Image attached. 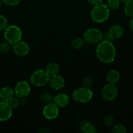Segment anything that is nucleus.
Here are the masks:
<instances>
[{
	"label": "nucleus",
	"mask_w": 133,
	"mask_h": 133,
	"mask_svg": "<svg viewBox=\"0 0 133 133\" xmlns=\"http://www.w3.org/2000/svg\"><path fill=\"white\" fill-rule=\"evenodd\" d=\"M96 55L100 61L108 64L112 62L116 57V48L112 41L102 40L98 44L96 49Z\"/></svg>",
	"instance_id": "1"
},
{
	"label": "nucleus",
	"mask_w": 133,
	"mask_h": 133,
	"mask_svg": "<svg viewBox=\"0 0 133 133\" xmlns=\"http://www.w3.org/2000/svg\"><path fill=\"white\" fill-rule=\"evenodd\" d=\"M110 14V9L106 5L103 3L95 5L90 13L91 19L96 23H102L106 21L109 18Z\"/></svg>",
	"instance_id": "2"
},
{
	"label": "nucleus",
	"mask_w": 133,
	"mask_h": 133,
	"mask_svg": "<svg viewBox=\"0 0 133 133\" xmlns=\"http://www.w3.org/2000/svg\"><path fill=\"white\" fill-rule=\"evenodd\" d=\"M22 37V32L20 28L16 25H10L7 27L4 32V38L10 45H14L20 41Z\"/></svg>",
	"instance_id": "3"
},
{
	"label": "nucleus",
	"mask_w": 133,
	"mask_h": 133,
	"mask_svg": "<svg viewBox=\"0 0 133 133\" xmlns=\"http://www.w3.org/2000/svg\"><path fill=\"white\" fill-rule=\"evenodd\" d=\"M50 76L46 71L43 69L34 71L31 75L30 81L33 85L37 87H43L48 84L50 80Z\"/></svg>",
	"instance_id": "4"
},
{
	"label": "nucleus",
	"mask_w": 133,
	"mask_h": 133,
	"mask_svg": "<svg viewBox=\"0 0 133 133\" xmlns=\"http://www.w3.org/2000/svg\"><path fill=\"white\" fill-rule=\"evenodd\" d=\"M92 90L91 88L86 87H80L73 92L72 97L75 101L80 103H86L91 100L93 97Z\"/></svg>",
	"instance_id": "5"
},
{
	"label": "nucleus",
	"mask_w": 133,
	"mask_h": 133,
	"mask_svg": "<svg viewBox=\"0 0 133 133\" xmlns=\"http://www.w3.org/2000/svg\"><path fill=\"white\" fill-rule=\"evenodd\" d=\"M102 32L97 28L88 29L83 35L85 42L89 44H97L102 41Z\"/></svg>",
	"instance_id": "6"
},
{
	"label": "nucleus",
	"mask_w": 133,
	"mask_h": 133,
	"mask_svg": "<svg viewBox=\"0 0 133 133\" xmlns=\"http://www.w3.org/2000/svg\"><path fill=\"white\" fill-rule=\"evenodd\" d=\"M117 88L115 84L108 83L102 88L101 96L105 101H113L117 97Z\"/></svg>",
	"instance_id": "7"
},
{
	"label": "nucleus",
	"mask_w": 133,
	"mask_h": 133,
	"mask_svg": "<svg viewBox=\"0 0 133 133\" xmlns=\"http://www.w3.org/2000/svg\"><path fill=\"white\" fill-rule=\"evenodd\" d=\"M124 29L122 26L120 25H114L112 26L108 32L103 35L104 40L112 41L113 40H117L123 36Z\"/></svg>",
	"instance_id": "8"
},
{
	"label": "nucleus",
	"mask_w": 133,
	"mask_h": 133,
	"mask_svg": "<svg viewBox=\"0 0 133 133\" xmlns=\"http://www.w3.org/2000/svg\"><path fill=\"white\" fill-rule=\"evenodd\" d=\"M14 94L18 98L26 97L31 92L29 84L26 81H21L17 83L14 87Z\"/></svg>",
	"instance_id": "9"
},
{
	"label": "nucleus",
	"mask_w": 133,
	"mask_h": 133,
	"mask_svg": "<svg viewBox=\"0 0 133 133\" xmlns=\"http://www.w3.org/2000/svg\"><path fill=\"white\" fill-rule=\"evenodd\" d=\"M59 113V107L54 103H50L45 105L43 110V116L48 120H53L56 119L58 116Z\"/></svg>",
	"instance_id": "10"
},
{
	"label": "nucleus",
	"mask_w": 133,
	"mask_h": 133,
	"mask_svg": "<svg viewBox=\"0 0 133 133\" xmlns=\"http://www.w3.org/2000/svg\"><path fill=\"white\" fill-rule=\"evenodd\" d=\"M13 115V109L9 106L7 102L0 101V121L5 122L11 118Z\"/></svg>",
	"instance_id": "11"
},
{
	"label": "nucleus",
	"mask_w": 133,
	"mask_h": 133,
	"mask_svg": "<svg viewBox=\"0 0 133 133\" xmlns=\"http://www.w3.org/2000/svg\"><path fill=\"white\" fill-rule=\"evenodd\" d=\"M13 50L16 55L23 57L27 55L29 51V46L28 44L24 41H19L14 44L13 46Z\"/></svg>",
	"instance_id": "12"
},
{
	"label": "nucleus",
	"mask_w": 133,
	"mask_h": 133,
	"mask_svg": "<svg viewBox=\"0 0 133 133\" xmlns=\"http://www.w3.org/2000/svg\"><path fill=\"white\" fill-rule=\"evenodd\" d=\"M48 83H49L50 87L52 88V89L59 90L63 88L65 82L64 78L57 74V75H53V76H51L50 77Z\"/></svg>",
	"instance_id": "13"
},
{
	"label": "nucleus",
	"mask_w": 133,
	"mask_h": 133,
	"mask_svg": "<svg viewBox=\"0 0 133 133\" xmlns=\"http://www.w3.org/2000/svg\"><path fill=\"white\" fill-rule=\"evenodd\" d=\"M53 103H54L58 107H65L69 104V97L65 94H58L53 97Z\"/></svg>",
	"instance_id": "14"
},
{
	"label": "nucleus",
	"mask_w": 133,
	"mask_h": 133,
	"mask_svg": "<svg viewBox=\"0 0 133 133\" xmlns=\"http://www.w3.org/2000/svg\"><path fill=\"white\" fill-rule=\"evenodd\" d=\"M79 129L81 132L84 133L96 132V129L95 125L89 121H82L79 123Z\"/></svg>",
	"instance_id": "15"
},
{
	"label": "nucleus",
	"mask_w": 133,
	"mask_h": 133,
	"mask_svg": "<svg viewBox=\"0 0 133 133\" xmlns=\"http://www.w3.org/2000/svg\"><path fill=\"white\" fill-rule=\"evenodd\" d=\"M14 92L10 88L5 87L2 88L0 90V98L1 101L7 102L10 98L14 96Z\"/></svg>",
	"instance_id": "16"
},
{
	"label": "nucleus",
	"mask_w": 133,
	"mask_h": 133,
	"mask_svg": "<svg viewBox=\"0 0 133 133\" xmlns=\"http://www.w3.org/2000/svg\"><path fill=\"white\" fill-rule=\"evenodd\" d=\"M120 79V74L117 70H112L108 73L106 76V81L108 83L116 84Z\"/></svg>",
	"instance_id": "17"
},
{
	"label": "nucleus",
	"mask_w": 133,
	"mask_h": 133,
	"mask_svg": "<svg viewBox=\"0 0 133 133\" xmlns=\"http://www.w3.org/2000/svg\"><path fill=\"white\" fill-rule=\"evenodd\" d=\"M46 71L50 77L57 75L59 72V66L57 64L52 62V63L48 64V66H46Z\"/></svg>",
	"instance_id": "18"
},
{
	"label": "nucleus",
	"mask_w": 133,
	"mask_h": 133,
	"mask_svg": "<svg viewBox=\"0 0 133 133\" xmlns=\"http://www.w3.org/2000/svg\"><path fill=\"white\" fill-rule=\"evenodd\" d=\"M124 12L128 16L133 17V0H129L125 3L124 6Z\"/></svg>",
	"instance_id": "19"
},
{
	"label": "nucleus",
	"mask_w": 133,
	"mask_h": 133,
	"mask_svg": "<svg viewBox=\"0 0 133 133\" xmlns=\"http://www.w3.org/2000/svg\"><path fill=\"white\" fill-rule=\"evenodd\" d=\"M85 44L84 39L80 37H77L73 39L72 41L71 42V45L74 49H80Z\"/></svg>",
	"instance_id": "20"
},
{
	"label": "nucleus",
	"mask_w": 133,
	"mask_h": 133,
	"mask_svg": "<svg viewBox=\"0 0 133 133\" xmlns=\"http://www.w3.org/2000/svg\"><path fill=\"white\" fill-rule=\"evenodd\" d=\"M53 99V97L52 95L48 92H43L41 94V96H40V100L45 105L52 103Z\"/></svg>",
	"instance_id": "21"
},
{
	"label": "nucleus",
	"mask_w": 133,
	"mask_h": 133,
	"mask_svg": "<svg viewBox=\"0 0 133 133\" xmlns=\"http://www.w3.org/2000/svg\"><path fill=\"white\" fill-rule=\"evenodd\" d=\"M112 132L114 133H125L126 132V129L123 125L117 123L112 127Z\"/></svg>",
	"instance_id": "22"
},
{
	"label": "nucleus",
	"mask_w": 133,
	"mask_h": 133,
	"mask_svg": "<svg viewBox=\"0 0 133 133\" xmlns=\"http://www.w3.org/2000/svg\"><path fill=\"white\" fill-rule=\"evenodd\" d=\"M106 5L110 9L116 10L119 7L120 1L119 0H107Z\"/></svg>",
	"instance_id": "23"
},
{
	"label": "nucleus",
	"mask_w": 133,
	"mask_h": 133,
	"mask_svg": "<svg viewBox=\"0 0 133 133\" xmlns=\"http://www.w3.org/2000/svg\"><path fill=\"white\" fill-rule=\"evenodd\" d=\"M8 104L12 109H16L20 105V99L18 97H16L13 96L12 98H10L9 101H7Z\"/></svg>",
	"instance_id": "24"
},
{
	"label": "nucleus",
	"mask_w": 133,
	"mask_h": 133,
	"mask_svg": "<svg viewBox=\"0 0 133 133\" xmlns=\"http://www.w3.org/2000/svg\"><path fill=\"white\" fill-rule=\"evenodd\" d=\"M10 44L8 42H3L0 44V52L2 53H7L10 51Z\"/></svg>",
	"instance_id": "25"
},
{
	"label": "nucleus",
	"mask_w": 133,
	"mask_h": 133,
	"mask_svg": "<svg viewBox=\"0 0 133 133\" xmlns=\"http://www.w3.org/2000/svg\"><path fill=\"white\" fill-rule=\"evenodd\" d=\"M93 82L92 79L90 77H85L82 81V85L86 88H91V87L93 86Z\"/></svg>",
	"instance_id": "26"
},
{
	"label": "nucleus",
	"mask_w": 133,
	"mask_h": 133,
	"mask_svg": "<svg viewBox=\"0 0 133 133\" xmlns=\"http://www.w3.org/2000/svg\"><path fill=\"white\" fill-rule=\"evenodd\" d=\"M103 123L105 125L106 127H110V126L112 125L114 123V119L110 115L106 116L103 119Z\"/></svg>",
	"instance_id": "27"
},
{
	"label": "nucleus",
	"mask_w": 133,
	"mask_h": 133,
	"mask_svg": "<svg viewBox=\"0 0 133 133\" xmlns=\"http://www.w3.org/2000/svg\"><path fill=\"white\" fill-rule=\"evenodd\" d=\"M8 22L5 16L0 15V31L5 29L7 27Z\"/></svg>",
	"instance_id": "28"
},
{
	"label": "nucleus",
	"mask_w": 133,
	"mask_h": 133,
	"mask_svg": "<svg viewBox=\"0 0 133 133\" xmlns=\"http://www.w3.org/2000/svg\"><path fill=\"white\" fill-rule=\"evenodd\" d=\"M3 3L9 6H16L20 3L21 0H2Z\"/></svg>",
	"instance_id": "29"
},
{
	"label": "nucleus",
	"mask_w": 133,
	"mask_h": 133,
	"mask_svg": "<svg viewBox=\"0 0 133 133\" xmlns=\"http://www.w3.org/2000/svg\"><path fill=\"white\" fill-rule=\"evenodd\" d=\"M87 1H88V2L91 5L95 6V5L102 3L103 0H87Z\"/></svg>",
	"instance_id": "30"
},
{
	"label": "nucleus",
	"mask_w": 133,
	"mask_h": 133,
	"mask_svg": "<svg viewBox=\"0 0 133 133\" xmlns=\"http://www.w3.org/2000/svg\"><path fill=\"white\" fill-rule=\"evenodd\" d=\"M27 103V101L26 97H21L20 98V105L22 106H26Z\"/></svg>",
	"instance_id": "31"
},
{
	"label": "nucleus",
	"mask_w": 133,
	"mask_h": 133,
	"mask_svg": "<svg viewBox=\"0 0 133 133\" xmlns=\"http://www.w3.org/2000/svg\"><path fill=\"white\" fill-rule=\"evenodd\" d=\"M38 132L47 133V132H50V131L48 128H46V127H42V128L39 129V131H38Z\"/></svg>",
	"instance_id": "32"
},
{
	"label": "nucleus",
	"mask_w": 133,
	"mask_h": 133,
	"mask_svg": "<svg viewBox=\"0 0 133 133\" xmlns=\"http://www.w3.org/2000/svg\"><path fill=\"white\" fill-rule=\"evenodd\" d=\"M129 27H130V29L133 31V17L130 20V22H129Z\"/></svg>",
	"instance_id": "33"
},
{
	"label": "nucleus",
	"mask_w": 133,
	"mask_h": 133,
	"mask_svg": "<svg viewBox=\"0 0 133 133\" xmlns=\"http://www.w3.org/2000/svg\"><path fill=\"white\" fill-rule=\"evenodd\" d=\"M119 1H120V2H122V3H126V2H127L128 1H129V0H119Z\"/></svg>",
	"instance_id": "34"
},
{
	"label": "nucleus",
	"mask_w": 133,
	"mask_h": 133,
	"mask_svg": "<svg viewBox=\"0 0 133 133\" xmlns=\"http://www.w3.org/2000/svg\"><path fill=\"white\" fill-rule=\"evenodd\" d=\"M2 3H3V1H2V0H0V6H1Z\"/></svg>",
	"instance_id": "35"
}]
</instances>
